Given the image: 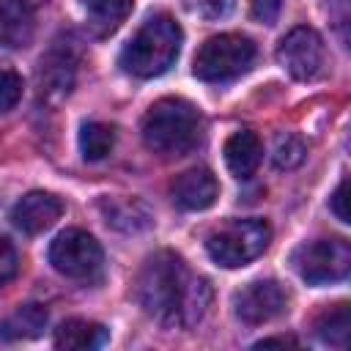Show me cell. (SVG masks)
Listing matches in <instances>:
<instances>
[{
	"mask_svg": "<svg viewBox=\"0 0 351 351\" xmlns=\"http://www.w3.org/2000/svg\"><path fill=\"white\" fill-rule=\"evenodd\" d=\"M134 293L143 313L167 329H192L211 302L208 282L197 277L181 255L167 250L154 252L143 263Z\"/></svg>",
	"mask_w": 351,
	"mask_h": 351,
	"instance_id": "6da1fadb",
	"label": "cell"
},
{
	"mask_svg": "<svg viewBox=\"0 0 351 351\" xmlns=\"http://www.w3.org/2000/svg\"><path fill=\"white\" fill-rule=\"evenodd\" d=\"M269 241H271V228L266 219L258 217L230 219L206 239V252L214 263L225 269H239L255 261L258 255H263Z\"/></svg>",
	"mask_w": 351,
	"mask_h": 351,
	"instance_id": "277c9868",
	"label": "cell"
},
{
	"mask_svg": "<svg viewBox=\"0 0 351 351\" xmlns=\"http://www.w3.org/2000/svg\"><path fill=\"white\" fill-rule=\"evenodd\" d=\"M47 310L41 304H19L3 324L0 335L8 340H33L47 329Z\"/></svg>",
	"mask_w": 351,
	"mask_h": 351,
	"instance_id": "2e32d148",
	"label": "cell"
},
{
	"mask_svg": "<svg viewBox=\"0 0 351 351\" xmlns=\"http://www.w3.org/2000/svg\"><path fill=\"white\" fill-rule=\"evenodd\" d=\"M112 145H115V129L110 123H101V121L82 123V129H80V154L88 162L104 159L112 151Z\"/></svg>",
	"mask_w": 351,
	"mask_h": 351,
	"instance_id": "d6986e66",
	"label": "cell"
},
{
	"mask_svg": "<svg viewBox=\"0 0 351 351\" xmlns=\"http://www.w3.org/2000/svg\"><path fill=\"white\" fill-rule=\"evenodd\" d=\"M77 63H80V49L71 36L52 41V47L47 49V55L41 58V66H38L41 90L47 96H66L74 85Z\"/></svg>",
	"mask_w": 351,
	"mask_h": 351,
	"instance_id": "30bf717a",
	"label": "cell"
},
{
	"mask_svg": "<svg viewBox=\"0 0 351 351\" xmlns=\"http://www.w3.org/2000/svg\"><path fill=\"white\" fill-rule=\"evenodd\" d=\"M16 271H19L16 250H14V244L0 233V285H5L8 280H14Z\"/></svg>",
	"mask_w": 351,
	"mask_h": 351,
	"instance_id": "cb8c5ba5",
	"label": "cell"
},
{
	"mask_svg": "<svg viewBox=\"0 0 351 351\" xmlns=\"http://www.w3.org/2000/svg\"><path fill=\"white\" fill-rule=\"evenodd\" d=\"M60 214H63V200H60L58 195H52V192L36 189V192H27L25 197H19V200L14 203V208H11V222H14V228H19L22 233L36 236V233L49 230V228L60 219Z\"/></svg>",
	"mask_w": 351,
	"mask_h": 351,
	"instance_id": "8fae6325",
	"label": "cell"
},
{
	"mask_svg": "<svg viewBox=\"0 0 351 351\" xmlns=\"http://www.w3.org/2000/svg\"><path fill=\"white\" fill-rule=\"evenodd\" d=\"M280 8H282V0H250L252 16H255L258 22H266V25H271V22L277 19Z\"/></svg>",
	"mask_w": 351,
	"mask_h": 351,
	"instance_id": "484cf974",
	"label": "cell"
},
{
	"mask_svg": "<svg viewBox=\"0 0 351 351\" xmlns=\"http://www.w3.org/2000/svg\"><path fill=\"white\" fill-rule=\"evenodd\" d=\"M134 0H96L88 5L90 11V27L96 36H110L121 27V22L132 14Z\"/></svg>",
	"mask_w": 351,
	"mask_h": 351,
	"instance_id": "ac0fdd59",
	"label": "cell"
},
{
	"mask_svg": "<svg viewBox=\"0 0 351 351\" xmlns=\"http://www.w3.org/2000/svg\"><path fill=\"white\" fill-rule=\"evenodd\" d=\"M25 3H38V0H25Z\"/></svg>",
	"mask_w": 351,
	"mask_h": 351,
	"instance_id": "f1b7e54d",
	"label": "cell"
},
{
	"mask_svg": "<svg viewBox=\"0 0 351 351\" xmlns=\"http://www.w3.org/2000/svg\"><path fill=\"white\" fill-rule=\"evenodd\" d=\"M143 143L159 156H181L192 151L203 132V118L186 99H159L140 123Z\"/></svg>",
	"mask_w": 351,
	"mask_h": 351,
	"instance_id": "7a4b0ae2",
	"label": "cell"
},
{
	"mask_svg": "<svg viewBox=\"0 0 351 351\" xmlns=\"http://www.w3.org/2000/svg\"><path fill=\"white\" fill-rule=\"evenodd\" d=\"M104 261V252L99 247V241L80 230V228H69L63 230L52 244H49V263L71 280H90L99 274Z\"/></svg>",
	"mask_w": 351,
	"mask_h": 351,
	"instance_id": "52a82bcc",
	"label": "cell"
},
{
	"mask_svg": "<svg viewBox=\"0 0 351 351\" xmlns=\"http://www.w3.org/2000/svg\"><path fill=\"white\" fill-rule=\"evenodd\" d=\"M261 154L263 145L255 132L241 129L225 140V165L236 178H250L261 165Z\"/></svg>",
	"mask_w": 351,
	"mask_h": 351,
	"instance_id": "5bb4252c",
	"label": "cell"
},
{
	"mask_svg": "<svg viewBox=\"0 0 351 351\" xmlns=\"http://www.w3.org/2000/svg\"><path fill=\"white\" fill-rule=\"evenodd\" d=\"M82 3H85V5H93V3H96V0H82Z\"/></svg>",
	"mask_w": 351,
	"mask_h": 351,
	"instance_id": "83f0119b",
	"label": "cell"
},
{
	"mask_svg": "<svg viewBox=\"0 0 351 351\" xmlns=\"http://www.w3.org/2000/svg\"><path fill=\"white\" fill-rule=\"evenodd\" d=\"M181 38V25L170 14H154L137 27V33L121 49V66L143 80L159 77L176 63Z\"/></svg>",
	"mask_w": 351,
	"mask_h": 351,
	"instance_id": "3957f363",
	"label": "cell"
},
{
	"mask_svg": "<svg viewBox=\"0 0 351 351\" xmlns=\"http://www.w3.org/2000/svg\"><path fill=\"white\" fill-rule=\"evenodd\" d=\"M304 154H307V145L299 134L293 132H280L271 143V162L280 167V170H293L304 162Z\"/></svg>",
	"mask_w": 351,
	"mask_h": 351,
	"instance_id": "44dd1931",
	"label": "cell"
},
{
	"mask_svg": "<svg viewBox=\"0 0 351 351\" xmlns=\"http://www.w3.org/2000/svg\"><path fill=\"white\" fill-rule=\"evenodd\" d=\"M266 346H296L293 337H263L261 343H255V348H266Z\"/></svg>",
	"mask_w": 351,
	"mask_h": 351,
	"instance_id": "4316f807",
	"label": "cell"
},
{
	"mask_svg": "<svg viewBox=\"0 0 351 351\" xmlns=\"http://www.w3.org/2000/svg\"><path fill=\"white\" fill-rule=\"evenodd\" d=\"M329 208H332V214H335L343 225L351 222V211H348V178H343V181L337 184V189L332 192V197H329Z\"/></svg>",
	"mask_w": 351,
	"mask_h": 351,
	"instance_id": "d4e9b609",
	"label": "cell"
},
{
	"mask_svg": "<svg viewBox=\"0 0 351 351\" xmlns=\"http://www.w3.org/2000/svg\"><path fill=\"white\" fill-rule=\"evenodd\" d=\"M36 14L25 0H0V47L19 49L33 41Z\"/></svg>",
	"mask_w": 351,
	"mask_h": 351,
	"instance_id": "4fadbf2b",
	"label": "cell"
},
{
	"mask_svg": "<svg viewBox=\"0 0 351 351\" xmlns=\"http://www.w3.org/2000/svg\"><path fill=\"white\" fill-rule=\"evenodd\" d=\"M101 211L110 225L123 230H140L151 222L148 208L140 200H101Z\"/></svg>",
	"mask_w": 351,
	"mask_h": 351,
	"instance_id": "ffe728a7",
	"label": "cell"
},
{
	"mask_svg": "<svg viewBox=\"0 0 351 351\" xmlns=\"http://www.w3.org/2000/svg\"><path fill=\"white\" fill-rule=\"evenodd\" d=\"M255 60V41L241 33H219L200 44L192 71L203 82H228L244 74Z\"/></svg>",
	"mask_w": 351,
	"mask_h": 351,
	"instance_id": "5b68a950",
	"label": "cell"
},
{
	"mask_svg": "<svg viewBox=\"0 0 351 351\" xmlns=\"http://www.w3.org/2000/svg\"><path fill=\"white\" fill-rule=\"evenodd\" d=\"M107 329L96 321H85V318H69L55 329V346L66 348V351H90V348H101L107 343Z\"/></svg>",
	"mask_w": 351,
	"mask_h": 351,
	"instance_id": "9a60e30c",
	"label": "cell"
},
{
	"mask_svg": "<svg viewBox=\"0 0 351 351\" xmlns=\"http://www.w3.org/2000/svg\"><path fill=\"white\" fill-rule=\"evenodd\" d=\"M170 195H173V203L184 211H203L208 208L217 195H219V184L217 178L211 176V170L206 167H192L186 173H181L173 186H170Z\"/></svg>",
	"mask_w": 351,
	"mask_h": 351,
	"instance_id": "7c38bea8",
	"label": "cell"
},
{
	"mask_svg": "<svg viewBox=\"0 0 351 351\" xmlns=\"http://www.w3.org/2000/svg\"><path fill=\"white\" fill-rule=\"evenodd\" d=\"M22 99V77L8 63H0V112L16 107Z\"/></svg>",
	"mask_w": 351,
	"mask_h": 351,
	"instance_id": "7402d4cb",
	"label": "cell"
},
{
	"mask_svg": "<svg viewBox=\"0 0 351 351\" xmlns=\"http://www.w3.org/2000/svg\"><path fill=\"white\" fill-rule=\"evenodd\" d=\"M291 263L310 285L340 282L351 271V247L346 239H315L293 250Z\"/></svg>",
	"mask_w": 351,
	"mask_h": 351,
	"instance_id": "8992f818",
	"label": "cell"
},
{
	"mask_svg": "<svg viewBox=\"0 0 351 351\" xmlns=\"http://www.w3.org/2000/svg\"><path fill=\"white\" fill-rule=\"evenodd\" d=\"M277 63L293 77V80H315L326 66V49L321 36L313 27H293L282 36L277 44Z\"/></svg>",
	"mask_w": 351,
	"mask_h": 351,
	"instance_id": "ba28073f",
	"label": "cell"
},
{
	"mask_svg": "<svg viewBox=\"0 0 351 351\" xmlns=\"http://www.w3.org/2000/svg\"><path fill=\"white\" fill-rule=\"evenodd\" d=\"M288 304V293L277 280H255L233 293V313L244 324H266Z\"/></svg>",
	"mask_w": 351,
	"mask_h": 351,
	"instance_id": "9c48e42d",
	"label": "cell"
},
{
	"mask_svg": "<svg viewBox=\"0 0 351 351\" xmlns=\"http://www.w3.org/2000/svg\"><path fill=\"white\" fill-rule=\"evenodd\" d=\"M184 5H186L195 16H203V19H222V16L230 14L233 0H184Z\"/></svg>",
	"mask_w": 351,
	"mask_h": 351,
	"instance_id": "603a6c76",
	"label": "cell"
},
{
	"mask_svg": "<svg viewBox=\"0 0 351 351\" xmlns=\"http://www.w3.org/2000/svg\"><path fill=\"white\" fill-rule=\"evenodd\" d=\"M348 332H351V318H348V304H346V302H340V304L324 310V313L315 318V335H318L326 346L346 348Z\"/></svg>",
	"mask_w": 351,
	"mask_h": 351,
	"instance_id": "e0dca14e",
	"label": "cell"
}]
</instances>
